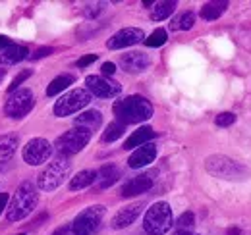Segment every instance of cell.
Masks as SVG:
<instances>
[{"label": "cell", "instance_id": "cell-1", "mask_svg": "<svg viewBox=\"0 0 251 235\" xmlns=\"http://www.w3.org/2000/svg\"><path fill=\"white\" fill-rule=\"evenodd\" d=\"M112 110H114L116 121H120L124 125L141 123L153 116V104L141 94H129L122 100H116Z\"/></svg>", "mask_w": 251, "mask_h": 235}, {"label": "cell", "instance_id": "cell-2", "mask_svg": "<svg viewBox=\"0 0 251 235\" xmlns=\"http://www.w3.org/2000/svg\"><path fill=\"white\" fill-rule=\"evenodd\" d=\"M39 203V193H37V187L29 183V181H24L18 191L14 193L10 206L6 208V218L8 222H20L24 218H27L35 210V206Z\"/></svg>", "mask_w": 251, "mask_h": 235}, {"label": "cell", "instance_id": "cell-3", "mask_svg": "<svg viewBox=\"0 0 251 235\" xmlns=\"http://www.w3.org/2000/svg\"><path fill=\"white\" fill-rule=\"evenodd\" d=\"M205 170L209 174H213L215 177H220V179H232V181H242L250 176V170L228 158V156H222V154H215V156H209L205 160Z\"/></svg>", "mask_w": 251, "mask_h": 235}, {"label": "cell", "instance_id": "cell-4", "mask_svg": "<svg viewBox=\"0 0 251 235\" xmlns=\"http://www.w3.org/2000/svg\"><path fill=\"white\" fill-rule=\"evenodd\" d=\"M72 164L68 158L56 156L52 162H49V166L39 174L37 177V187L41 191H54L66 181V177L70 176Z\"/></svg>", "mask_w": 251, "mask_h": 235}, {"label": "cell", "instance_id": "cell-5", "mask_svg": "<svg viewBox=\"0 0 251 235\" xmlns=\"http://www.w3.org/2000/svg\"><path fill=\"white\" fill-rule=\"evenodd\" d=\"M172 228V208L168 203H155L143 218V230L149 235H164Z\"/></svg>", "mask_w": 251, "mask_h": 235}, {"label": "cell", "instance_id": "cell-6", "mask_svg": "<svg viewBox=\"0 0 251 235\" xmlns=\"http://www.w3.org/2000/svg\"><path fill=\"white\" fill-rule=\"evenodd\" d=\"M91 131L89 129H83V127H72L70 131H66L64 135H60L54 143V148L58 152V156L64 158H70L72 154H77L79 150L87 147V143L91 141Z\"/></svg>", "mask_w": 251, "mask_h": 235}, {"label": "cell", "instance_id": "cell-7", "mask_svg": "<svg viewBox=\"0 0 251 235\" xmlns=\"http://www.w3.org/2000/svg\"><path fill=\"white\" fill-rule=\"evenodd\" d=\"M89 102H91V93L87 89H74L56 100L54 114L58 118L72 116L75 112H81L85 106H89Z\"/></svg>", "mask_w": 251, "mask_h": 235}, {"label": "cell", "instance_id": "cell-8", "mask_svg": "<svg viewBox=\"0 0 251 235\" xmlns=\"http://www.w3.org/2000/svg\"><path fill=\"white\" fill-rule=\"evenodd\" d=\"M104 218V206L93 205L85 208L83 212H79L74 222H72V230L75 235H95L97 230L100 228V222Z\"/></svg>", "mask_w": 251, "mask_h": 235}, {"label": "cell", "instance_id": "cell-9", "mask_svg": "<svg viewBox=\"0 0 251 235\" xmlns=\"http://www.w3.org/2000/svg\"><path fill=\"white\" fill-rule=\"evenodd\" d=\"M33 102H35V98H33V93L29 89H18L8 96V100L4 104V114L8 118L20 119L31 112Z\"/></svg>", "mask_w": 251, "mask_h": 235}, {"label": "cell", "instance_id": "cell-10", "mask_svg": "<svg viewBox=\"0 0 251 235\" xmlns=\"http://www.w3.org/2000/svg\"><path fill=\"white\" fill-rule=\"evenodd\" d=\"M85 85H87V91L99 96V98H114L120 94V83L104 77V75H87L85 77Z\"/></svg>", "mask_w": 251, "mask_h": 235}, {"label": "cell", "instance_id": "cell-11", "mask_svg": "<svg viewBox=\"0 0 251 235\" xmlns=\"http://www.w3.org/2000/svg\"><path fill=\"white\" fill-rule=\"evenodd\" d=\"M50 154H52V145L43 137L31 139L24 147V160L29 166H41L43 162H47L50 158Z\"/></svg>", "mask_w": 251, "mask_h": 235}, {"label": "cell", "instance_id": "cell-12", "mask_svg": "<svg viewBox=\"0 0 251 235\" xmlns=\"http://www.w3.org/2000/svg\"><path fill=\"white\" fill-rule=\"evenodd\" d=\"M145 41V33L139 29V27H126V29H120L118 33H114L106 47L110 50H120V48H127V47H133L137 43Z\"/></svg>", "mask_w": 251, "mask_h": 235}, {"label": "cell", "instance_id": "cell-13", "mask_svg": "<svg viewBox=\"0 0 251 235\" xmlns=\"http://www.w3.org/2000/svg\"><path fill=\"white\" fill-rule=\"evenodd\" d=\"M153 183H155V174H141V176H135L122 185L120 195H122L124 199L135 197V195H141V193L149 191V189L153 187Z\"/></svg>", "mask_w": 251, "mask_h": 235}, {"label": "cell", "instance_id": "cell-14", "mask_svg": "<svg viewBox=\"0 0 251 235\" xmlns=\"http://www.w3.org/2000/svg\"><path fill=\"white\" fill-rule=\"evenodd\" d=\"M151 66V58L145 52H127L120 58V68L127 73H141Z\"/></svg>", "mask_w": 251, "mask_h": 235}, {"label": "cell", "instance_id": "cell-15", "mask_svg": "<svg viewBox=\"0 0 251 235\" xmlns=\"http://www.w3.org/2000/svg\"><path fill=\"white\" fill-rule=\"evenodd\" d=\"M141 212H143V203H135V205L120 208V210L114 214V218H112V228H114V230H124L127 226H131V224L137 220V216H139Z\"/></svg>", "mask_w": 251, "mask_h": 235}, {"label": "cell", "instance_id": "cell-16", "mask_svg": "<svg viewBox=\"0 0 251 235\" xmlns=\"http://www.w3.org/2000/svg\"><path fill=\"white\" fill-rule=\"evenodd\" d=\"M155 158H157V147H155L153 143H147V145L135 148V150L131 152V156L127 158V166L137 170V168L149 166Z\"/></svg>", "mask_w": 251, "mask_h": 235}, {"label": "cell", "instance_id": "cell-17", "mask_svg": "<svg viewBox=\"0 0 251 235\" xmlns=\"http://www.w3.org/2000/svg\"><path fill=\"white\" fill-rule=\"evenodd\" d=\"M120 179V170L114 164H104L99 172H97V179H95V187L97 189H108L112 187L116 181Z\"/></svg>", "mask_w": 251, "mask_h": 235}, {"label": "cell", "instance_id": "cell-18", "mask_svg": "<svg viewBox=\"0 0 251 235\" xmlns=\"http://www.w3.org/2000/svg\"><path fill=\"white\" fill-rule=\"evenodd\" d=\"M29 50L27 47H22V45H10L6 48L0 50V64L2 66H12V64H18L24 58H27Z\"/></svg>", "mask_w": 251, "mask_h": 235}, {"label": "cell", "instance_id": "cell-19", "mask_svg": "<svg viewBox=\"0 0 251 235\" xmlns=\"http://www.w3.org/2000/svg\"><path fill=\"white\" fill-rule=\"evenodd\" d=\"M155 137V131H153V127H149V125H145V127H139L137 131H133L127 139H126L124 143V148L126 150H131V148H139L143 147V145H147L151 139Z\"/></svg>", "mask_w": 251, "mask_h": 235}, {"label": "cell", "instance_id": "cell-20", "mask_svg": "<svg viewBox=\"0 0 251 235\" xmlns=\"http://www.w3.org/2000/svg\"><path fill=\"white\" fill-rule=\"evenodd\" d=\"M74 123H75V127H83V129H89L93 133L102 123V114L99 110H85L74 119Z\"/></svg>", "mask_w": 251, "mask_h": 235}, {"label": "cell", "instance_id": "cell-21", "mask_svg": "<svg viewBox=\"0 0 251 235\" xmlns=\"http://www.w3.org/2000/svg\"><path fill=\"white\" fill-rule=\"evenodd\" d=\"M226 10H228V2H226V0H215V2H207V4L201 8L199 16H201L205 22H215V20H219Z\"/></svg>", "mask_w": 251, "mask_h": 235}, {"label": "cell", "instance_id": "cell-22", "mask_svg": "<svg viewBox=\"0 0 251 235\" xmlns=\"http://www.w3.org/2000/svg\"><path fill=\"white\" fill-rule=\"evenodd\" d=\"M18 147H20L18 135H12V133L2 135V137H0V162H8V160L16 154Z\"/></svg>", "mask_w": 251, "mask_h": 235}, {"label": "cell", "instance_id": "cell-23", "mask_svg": "<svg viewBox=\"0 0 251 235\" xmlns=\"http://www.w3.org/2000/svg\"><path fill=\"white\" fill-rule=\"evenodd\" d=\"M95 179H97V172L95 170H81V172H77L75 176L70 179L68 187H70V191H81V189L93 185Z\"/></svg>", "mask_w": 251, "mask_h": 235}, {"label": "cell", "instance_id": "cell-24", "mask_svg": "<svg viewBox=\"0 0 251 235\" xmlns=\"http://www.w3.org/2000/svg\"><path fill=\"white\" fill-rule=\"evenodd\" d=\"M176 10V2L174 0H162L155 2V8H151V20L153 22H162L166 18H170Z\"/></svg>", "mask_w": 251, "mask_h": 235}, {"label": "cell", "instance_id": "cell-25", "mask_svg": "<svg viewBox=\"0 0 251 235\" xmlns=\"http://www.w3.org/2000/svg\"><path fill=\"white\" fill-rule=\"evenodd\" d=\"M74 83V77L72 75H58V77H54L52 81H50V85L47 87V94L49 96H56L58 93H62L64 89H68L70 85Z\"/></svg>", "mask_w": 251, "mask_h": 235}, {"label": "cell", "instance_id": "cell-26", "mask_svg": "<svg viewBox=\"0 0 251 235\" xmlns=\"http://www.w3.org/2000/svg\"><path fill=\"white\" fill-rule=\"evenodd\" d=\"M124 131H126L124 123H120V121H110V123L106 125L104 133H102V141H104V143H112V141L120 139Z\"/></svg>", "mask_w": 251, "mask_h": 235}, {"label": "cell", "instance_id": "cell-27", "mask_svg": "<svg viewBox=\"0 0 251 235\" xmlns=\"http://www.w3.org/2000/svg\"><path fill=\"white\" fill-rule=\"evenodd\" d=\"M193 24H195V14L193 12H184L182 16H178V18H174L172 20V24H170V29L172 31H188L193 27Z\"/></svg>", "mask_w": 251, "mask_h": 235}, {"label": "cell", "instance_id": "cell-28", "mask_svg": "<svg viewBox=\"0 0 251 235\" xmlns=\"http://www.w3.org/2000/svg\"><path fill=\"white\" fill-rule=\"evenodd\" d=\"M166 41H168L166 29H155L147 39H145V45H147L149 48H158V47H162Z\"/></svg>", "mask_w": 251, "mask_h": 235}, {"label": "cell", "instance_id": "cell-29", "mask_svg": "<svg viewBox=\"0 0 251 235\" xmlns=\"http://www.w3.org/2000/svg\"><path fill=\"white\" fill-rule=\"evenodd\" d=\"M193 224H195V216H193V212H184V214L178 218L176 228H178V232H191Z\"/></svg>", "mask_w": 251, "mask_h": 235}, {"label": "cell", "instance_id": "cell-30", "mask_svg": "<svg viewBox=\"0 0 251 235\" xmlns=\"http://www.w3.org/2000/svg\"><path fill=\"white\" fill-rule=\"evenodd\" d=\"M31 73H33L31 70H24L22 73H18V75H16V77L12 79V83L8 85V91H10V93H14V91H18V89H20V87H22V85H24V81H25L27 77H31Z\"/></svg>", "mask_w": 251, "mask_h": 235}, {"label": "cell", "instance_id": "cell-31", "mask_svg": "<svg viewBox=\"0 0 251 235\" xmlns=\"http://www.w3.org/2000/svg\"><path fill=\"white\" fill-rule=\"evenodd\" d=\"M234 121H236V114H232V112H222V114H219V116L215 118V123L219 127H228Z\"/></svg>", "mask_w": 251, "mask_h": 235}, {"label": "cell", "instance_id": "cell-32", "mask_svg": "<svg viewBox=\"0 0 251 235\" xmlns=\"http://www.w3.org/2000/svg\"><path fill=\"white\" fill-rule=\"evenodd\" d=\"M95 60H97V54H87V56H83V58L77 60V68H87V66H91Z\"/></svg>", "mask_w": 251, "mask_h": 235}, {"label": "cell", "instance_id": "cell-33", "mask_svg": "<svg viewBox=\"0 0 251 235\" xmlns=\"http://www.w3.org/2000/svg\"><path fill=\"white\" fill-rule=\"evenodd\" d=\"M49 54H52V48H50V47H43V48L35 50V54H31V58L33 60H39V58H45V56H49Z\"/></svg>", "mask_w": 251, "mask_h": 235}, {"label": "cell", "instance_id": "cell-34", "mask_svg": "<svg viewBox=\"0 0 251 235\" xmlns=\"http://www.w3.org/2000/svg\"><path fill=\"white\" fill-rule=\"evenodd\" d=\"M100 70H102V73H104V77H106V75H114V71H116V66H114L112 62H104Z\"/></svg>", "mask_w": 251, "mask_h": 235}, {"label": "cell", "instance_id": "cell-35", "mask_svg": "<svg viewBox=\"0 0 251 235\" xmlns=\"http://www.w3.org/2000/svg\"><path fill=\"white\" fill-rule=\"evenodd\" d=\"M52 235H75V234H74V230H72V224H66L62 228H58Z\"/></svg>", "mask_w": 251, "mask_h": 235}, {"label": "cell", "instance_id": "cell-36", "mask_svg": "<svg viewBox=\"0 0 251 235\" xmlns=\"http://www.w3.org/2000/svg\"><path fill=\"white\" fill-rule=\"evenodd\" d=\"M6 206H8V193H0V214L4 212Z\"/></svg>", "mask_w": 251, "mask_h": 235}, {"label": "cell", "instance_id": "cell-37", "mask_svg": "<svg viewBox=\"0 0 251 235\" xmlns=\"http://www.w3.org/2000/svg\"><path fill=\"white\" fill-rule=\"evenodd\" d=\"M10 45H12V41H10L6 35H0V50L6 48V47H10Z\"/></svg>", "mask_w": 251, "mask_h": 235}, {"label": "cell", "instance_id": "cell-38", "mask_svg": "<svg viewBox=\"0 0 251 235\" xmlns=\"http://www.w3.org/2000/svg\"><path fill=\"white\" fill-rule=\"evenodd\" d=\"M6 71H8L6 68H0V83H2V79L6 77Z\"/></svg>", "mask_w": 251, "mask_h": 235}, {"label": "cell", "instance_id": "cell-39", "mask_svg": "<svg viewBox=\"0 0 251 235\" xmlns=\"http://www.w3.org/2000/svg\"><path fill=\"white\" fill-rule=\"evenodd\" d=\"M174 235H197V234H193V232H176Z\"/></svg>", "mask_w": 251, "mask_h": 235}, {"label": "cell", "instance_id": "cell-40", "mask_svg": "<svg viewBox=\"0 0 251 235\" xmlns=\"http://www.w3.org/2000/svg\"><path fill=\"white\" fill-rule=\"evenodd\" d=\"M18 235H25V234H18Z\"/></svg>", "mask_w": 251, "mask_h": 235}]
</instances>
